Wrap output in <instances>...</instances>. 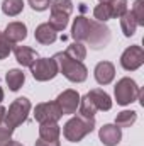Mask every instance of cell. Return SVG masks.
<instances>
[{
	"label": "cell",
	"instance_id": "cell-27",
	"mask_svg": "<svg viewBox=\"0 0 144 146\" xmlns=\"http://www.w3.org/2000/svg\"><path fill=\"white\" fill-rule=\"evenodd\" d=\"M93 17H95L98 22H105V21H108V19H112L108 3H98V5L93 9Z\"/></svg>",
	"mask_w": 144,
	"mask_h": 146
},
{
	"label": "cell",
	"instance_id": "cell-11",
	"mask_svg": "<svg viewBox=\"0 0 144 146\" xmlns=\"http://www.w3.org/2000/svg\"><path fill=\"white\" fill-rule=\"evenodd\" d=\"M90 34V19L83 17V15H78L75 21H73V27H71V37L75 41L81 42V41H87Z\"/></svg>",
	"mask_w": 144,
	"mask_h": 146
},
{
	"label": "cell",
	"instance_id": "cell-26",
	"mask_svg": "<svg viewBox=\"0 0 144 146\" xmlns=\"http://www.w3.org/2000/svg\"><path fill=\"white\" fill-rule=\"evenodd\" d=\"M112 17H120L127 12V0H110L108 2Z\"/></svg>",
	"mask_w": 144,
	"mask_h": 146
},
{
	"label": "cell",
	"instance_id": "cell-9",
	"mask_svg": "<svg viewBox=\"0 0 144 146\" xmlns=\"http://www.w3.org/2000/svg\"><path fill=\"white\" fill-rule=\"evenodd\" d=\"M56 104L58 107L61 109V114H75L78 106H80V94L73 88H68V90H63L58 99H56Z\"/></svg>",
	"mask_w": 144,
	"mask_h": 146
},
{
	"label": "cell",
	"instance_id": "cell-28",
	"mask_svg": "<svg viewBox=\"0 0 144 146\" xmlns=\"http://www.w3.org/2000/svg\"><path fill=\"white\" fill-rule=\"evenodd\" d=\"M132 15L137 22V26H144V0H136L132 7Z\"/></svg>",
	"mask_w": 144,
	"mask_h": 146
},
{
	"label": "cell",
	"instance_id": "cell-5",
	"mask_svg": "<svg viewBox=\"0 0 144 146\" xmlns=\"http://www.w3.org/2000/svg\"><path fill=\"white\" fill-rule=\"evenodd\" d=\"M31 73L37 82H48L53 80L59 73V70L53 58H37L31 66Z\"/></svg>",
	"mask_w": 144,
	"mask_h": 146
},
{
	"label": "cell",
	"instance_id": "cell-1",
	"mask_svg": "<svg viewBox=\"0 0 144 146\" xmlns=\"http://www.w3.org/2000/svg\"><path fill=\"white\" fill-rule=\"evenodd\" d=\"M53 60L56 61L58 70L63 73L70 82H73V83H81V82L87 80V76H88V70H87V66L83 65V61L71 60L65 51L54 54Z\"/></svg>",
	"mask_w": 144,
	"mask_h": 146
},
{
	"label": "cell",
	"instance_id": "cell-3",
	"mask_svg": "<svg viewBox=\"0 0 144 146\" xmlns=\"http://www.w3.org/2000/svg\"><path fill=\"white\" fill-rule=\"evenodd\" d=\"M29 112H31V100L29 99H26V97L15 99L9 106V110L5 112V119L3 121H5L7 129H10L14 133L15 127H19L22 122H26Z\"/></svg>",
	"mask_w": 144,
	"mask_h": 146
},
{
	"label": "cell",
	"instance_id": "cell-14",
	"mask_svg": "<svg viewBox=\"0 0 144 146\" xmlns=\"http://www.w3.org/2000/svg\"><path fill=\"white\" fill-rule=\"evenodd\" d=\"M87 97L93 102V106L97 110H110L112 109V99L107 92H104L102 88H93L87 94Z\"/></svg>",
	"mask_w": 144,
	"mask_h": 146
},
{
	"label": "cell",
	"instance_id": "cell-32",
	"mask_svg": "<svg viewBox=\"0 0 144 146\" xmlns=\"http://www.w3.org/2000/svg\"><path fill=\"white\" fill-rule=\"evenodd\" d=\"M36 146H59V141L54 139V141H46V139H37L36 141Z\"/></svg>",
	"mask_w": 144,
	"mask_h": 146
},
{
	"label": "cell",
	"instance_id": "cell-22",
	"mask_svg": "<svg viewBox=\"0 0 144 146\" xmlns=\"http://www.w3.org/2000/svg\"><path fill=\"white\" fill-rule=\"evenodd\" d=\"M22 9H24V2L22 0H3L2 2V10L9 17L19 15L22 12Z\"/></svg>",
	"mask_w": 144,
	"mask_h": 146
},
{
	"label": "cell",
	"instance_id": "cell-21",
	"mask_svg": "<svg viewBox=\"0 0 144 146\" xmlns=\"http://www.w3.org/2000/svg\"><path fill=\"white\" fill-rule=\"evenodd\" d=\"M137 121V112L134 110H122L115 117V126L117 127H131Z\"/></svg>",
	"mask_w": 144,
	"mask_h": 146
},
{
	"label": "cell",
	"instance_id": "cell-17",
	"mask_svg": "<svg viewBox=\"0 0 144 146\" xmlns=\"http://www.w3.org/2000/svg\"><path fill=\"white\" fill-rule=\"evenodd\" d=\"M61 134V127L58 126V122L49 121V122H41L39 124V138L46 139V141H54L58 139Z\"/></svg>",
	"mask_w": 144,
	"mask_h": 146
},
{
	"label": "cell",
	"instance_id": "cell-12",
	"mask_svg": "<svg viewBox=\"0 0 144 146\" xmlns=\"http://www.w3.org/2000/svg\"><path fill=\"white\" fill-rule=\"evenodd\" d=\"M2 34L7 37L12 44L14 42H20V41H24L27 37V27H26L24 22H10V24H7V27H5V31Z\"/></svg>",
	"mask_w": 144,
	"mask_h": 146
},
{
	"label": "cell",
	"instance_id": "cell-19",
	"mask_svg": "<svg viewBox=\"0 0 144 146\" xmlns=\"http://www.w3.org/2000/svg\"><path fill=\"white\" fill-rule=\"evenodd\" d=\"M120 27H122V33L126 37H131L136 34V29H137V22L132 15V12H126L124 15H120Z\"/></svg>",
	"mask_w": 144,
	"mask_h": 146
},
{
	"label": "cell",
	"instance_id": "cell-18",
	"mask_svg": "<svg viewBox=\"0 0 144 146\" xmlns=\"http://www.w3.org/2000/svg\"><path fill=\"white\" fill-rule=\"evenodd\" d=\"M5 80H7L9 88H10L12 92H17V90L24 85V82H26V75L22 73V70L14 68V70H9V72H7Z\"/></svg>",
	"mask_w": 144,
	"mask_h": 146
},
{
	"label": "cell",
	"instance_id": "cell-6",
	"mask_svg": "<svg viewBox=\"0 0 144 146\" xmlns=\"http://www.w3.org/2000/svg\"><path fill=\"white\" fill-rule=\"evenodd\" d=\"M92 48L95 49H100L104 48L105 44H108L110 41V29L104 22H98V21H90V34H88V39Z\"/></svg>",
	"mask_w": 144,
	"mask_h": 146
},
{
	"label": "cell",
	"instance_id": "cell-4",
	"mask_svg": "<svg viewBox=\"0 0 144 146\" xmlns=\"http://www.w3.org/2000/svg\"><path fill=\"white\" fill-rule=\"evenodd\" d=\"M114 95H115V100L119 106H129L139 99L141 88L137 87V83L132 78L124 76L117 82V85L114 88Z\"/></svg>",
	"mask_w": 144,
	"mask_h": 146
},
{
	"label": "cell",
	"instance_id": "cell-25",
	"mask_svg": "<svg viewBox=\"0 0 144 146\" xmlns=\"http://www.w3.org/2000/svg\"><path fill=\"white\" fill-rule=\"evenodd\" d=\"M51 12H61L66 15H71L73 2L71 0H51Z\"/></svg>",
	"mask_w": 144,
	"mask_h": 146
},
{
	"label": "cell",
	"instance_id": "cell-15",
	"mask_svg": "<svg viewBox=\"0 0 144 146\" xmlns=\"http://www.w3.org/2000/svg\"><path fill=\"white\" fill-rule=\"evenodd\" d=\"M14 54H15V60L19 65L22 66H32V63L36 61L37 58V53L32 49V48H27V46H14Z\"/></svg>",
	"mask_w": 144,
	"mask_h": 146
},
{
	"label": "cell",
	"instance_id": "cell-35",
	"mask_svg": "<svg viewBox=\"0 0 144 146\" xmlns=\"http://www.w3.org/2000/svg\"><path fill=\"white\" fill-rule=\"evenodd\" d=\"M3 100V90H2V87H0V102Z\"/></svg>",
	"mask_w": 144,
	"mask_h": 146
},
{
	"label": "cell",
	"instance_id": "cell-33",
	"mask_svg": "<svg viewBox=\"0 0 144 146\" xmlns=\"http://www.w3.org/2000/svg\"><path fill=\"white\" fill-rule=\"evenodd\" d=\"M5 112H7L5 107H2V106H0V124H2V121L5 119Z\"/></svg>",
	"mask_w": 144,
	"mask_h": 146
},
{
	"label": "cell",
	"instance_id": "cell-2",
	"mask_svg": "<svg viewBox=\"0 0 144 146\" xmlns=\"http://www.w3.org/2000/svg\"><path fill=\"white\" fill-rule=\"evenodd\" d=\"M95 129V119H87V117H81V115H76L71 117L65 127H63V136L71 141V143H78L81 141L87 134H90L92 131Z\"/></svg>",
	"mask_w": 144,
	"mask_h": 146
},
{
	"label": "cell",
	"instance_id": "cell-34",
	"mask_svg": "<svg viewBox=\"0 0 144 146\" xmlns=\"http://www.w3.org/2000/svg\"><path fill=\"white\" fill-rule=\"evenodd\" d=\"M5 146H24V145H20L19 141H12V139H10V141H9Z\"/></svg>",
	"mask_w": 144,
	"mask_h": 146
},
{
	"label": "cell",
	"instance_id": "cell-13",
	"mask_svg": "<svg viewBox=\"0 0 144 146\" xmlns=\"http://www.w3.org/2000/svg\"><path fill=\"white\" fill-rule=\"evenodd\" d=\"M95 80L100 85H108L115 76V66L110 61H100L95 66Z\"/></svg>",
	"mask_w": 144,
	"mask_h": 146
},
{
	"label": "cell",
	"instance_id": "cell-8",
	"mask_svg": "<svg viewBox=\"0 0 144 146\" xmlns=\"http://www.w3.org/2000/svg\"><path fill=\"white\" fill-rule=\"evenodd\" d=\"M61 109L58 107L56 102H42V104H37L36 109H34V117L36 121L41 122H49V121H54L58 122L61 119Z\"/></svg>",
	"mask_w": 144,
	"mask_h": 146
},
{
	"label": "cell",
	"instance_id": "cell-36",
	"mask_svg": "<svg viewBox=\"0 0 144 146\" xmlns=\"http://www.w3.org/2000/svg\"><path fill=\"white\" fill-rule=\"evenodd\" d=\"M98 2H100V3H108L110 0H98Z\"/></svg>",
	"mask_w": 144,
	"mask_h": 146
},
{
	"label": "cell",
	"instance_id": "cell-29",
	"mask_svg": "<svg viewBox=\"0 0 144 146\" xmlns=\"http://www.w3.org/2000/svg\"><path fill=\"white\" fill-rule=\"evenodd\" d=\"M12 48H14V44L3 36V34H0V60H5L10 54Z\"/></svg>",
	"mask_w": 144,
	"mask_h": 146
},
{
	"label": "cell",
	"instance_id": "cell-31",
	"mask_svg": "<svg viewBox=\"0 0 144 146\" xmlns=\"http://www.w3.org/2000/svg\"><path fill=\"white\" fill-rule=\"evenodd\" d=\"M10 136H12V131L7 129V127H0V146H5L10 141Z\"/></svg>",
	"mask_w": 144,
	"mask_h": 146
},
{
	"label": "cell",
	"instance_id": "cell-10",
	"mask_svg": "<svg viewBox=\"0 0 144 146\" xmlns=\"http://www.w3.org/2000/svg\"><path fill=\"white\" fill-rule=\"evenodd\" d=\"M98 138L105 146H115L122 139V131L115 124H104L98 131Z\"/></svg>",
	"mask_w": 144,
	"mask_h": 146
},
{
	"label": "cell",
	"instance_id": "cell-24",
	"mask_svg": "<svg viewBox=\"0 0 144 146\" xmlns=\"http://www.w3.org/2000/svg\"><path fill=\"white\" fill-rule=\"evenodd\" d=\"M80 115L81 117H87V119H93L95 117V112H97V107L93 106V102L85 95V97H80Z\"/></svg>",
	"mask_w": 144,
	"mask_h": 146
},
{
	"label": "cell",
	"instance_id": "cell-7",
	"mask_svg": "<svg viewBox=\"0 0 144 146\" xmlns=\"http://www.w3.org/2000/svg\"><path fill=\"white\" fill-rule=\"evenodd\" d=\"M144 63V49L141 46H129L122 56H120V65L127 72H134Z\"/></svg>",
	"mask_w": 144,
	"mask_h": 146
},
{
	"label": "cell",
	"instance_id": "cell-30",
	"mask_svg": "<svg viewBox=\"0 0 144 146\" xmlns=\"http://www.w3.org/2000/svg\"><path fill=\"white\" fill-rule=\"evenodd\" d=\"M29 2V5L37 10V12H42V10H46V9H49V5H51V0H27Z\"/></svg>",
	"mask_w": 144,
	"mask_h": 146
},
{
	"label": "cell",
	"instance_id": "cell-23",
	"mask_svg": "<svg viewBox=\"0 0 144 146\" xmlns=\"http://www.w3.org/2000/svg\"><path fill=\"white\" fill-rule=\"evenodd\" d=\"M65 53H66L71 60H76V61H83V60L87 58V48H85L81 42H78V41L71 42V44L66 48Z\"/></svg>",
	"mask_w": 144,
	"mask_h": 146
},
{
	"label": "cell",
	"instance_id": "cell-16",
	"mask_svg": "<svg viewBox=\"0 0 144 146\" xmlns=\"http://www.w3.org/2000/svg\"><path fill=\"white\" fill-rule=\"evenodd\" d=\"M34 37H36L37 42H41V44H53L56 41V37H58V33L48 22H44V24H39L36 27Z\"/></svg>",
	"mask_w": 144,
	"mask_h": 146
},
{
	"label": "cell",
	"instance_id": "cell-20",
	"mask_svg": "<svg viewBox=\"0 0 144 146\" xmlns=\"http://www.w3.org/2000/svg\"><path fill=\"white\" fill-rule=\"evenodd\" d=\"M70 22V15L66 14H61V12H51V17H49V26L58 33V31H65L66 26Z\"/></svg>",
	"mask_w": 144,
	"mask_h": 146
}]
</instances>
